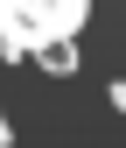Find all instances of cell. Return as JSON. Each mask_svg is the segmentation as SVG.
Returning a JSON list of instances; mask_svg holds the SVG:
<instances>
[{"label": "cell", "mask_w": 126, "mask_h": 148, "mask_svg": "<svg viewBox=\"0 0 126 148\" xmlns=\"http://www.w3.org/2000/svg\"><path fill=\"white\" fill-rule=\"evenodd\" d=\"M91 0H0V49L7 57H35L49 42H70Z\"/></svg>", "instance_id": "1"}, {"label": "cell", "mask_w": 126, "mask_h": 148, "mask_svg": "<svg viewBox=\"0 0 126 148\" xmlns=\"http://www.w3.org/2000/svg\"><path fill=\"white\" fill-rule=\"evenodd\" d=\"M112 106H119V113H126V85H112Z\"/></svg>", "instance_id": "3"}, {"label": "cell", "mask_w": 126, "mask_h": 148, "mask_svg": "<svg viewBox=\"0 0 126 148\" xmlns=\"http://www.w3.org/2000/svg\"><path fill=\"white\" fill-rule=\"evenodd\" d=\"M7 141H14V127H7V113H0V148H7Z\"/></svg>", "instance_id": "2"}]
</instances>
